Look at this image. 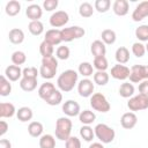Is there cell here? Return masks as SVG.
Returning a JSON list of instances; mask_svg holds the SVG:
<instances>
[{"instance_id":"ab89813d","label":"cell","mask_w":148,"mask_h":148,"mask_svg":"<svg viewBox=\"0 0 148 148\" xmlns=\"http://www.w3.org/2000/svg\"><path fill=\"white\" fill-rule=\"evenodd\" d=\"M135 37L140 42H148V25L142 24L135 29Z\"/></svg>"},{"instance_id":"4fadbf2b","label":"cell","mask_w":148,"mask_h":148,"mask_svg":"<svg viewBox=\"0 0 148 148\" xmlns=\"http://www.w3.org/2000/svg\"><path fill=\"white\" fill-rule=\"evenodd\" d=\"M147 16H148V1H142L133 10L132 18L134 22H140Z\"/></svg>"},{"instance_id":"b9f144b4","label":"cell","mask_w":148,"mask_h":148,"mask_svg":"<svg viewBox=\"0 0 148 148\" xmlns=\"http://www.w3.org/2000/svg\"><path fill=\"white\" fill-rule=\"evenodd\" d=\"M10 59H12V62L14 65L20 66V65H23L27 61V56L23 51H15V52H13Z\"/></svg>"},{"instance_id":"d590c367","label":"cell","mask_w":148,"mask_h":148,"mask_svg":"<svg viewBox=\"0 0 148 148\" xmlns=\"http://www.w3.org/2000/svg\"><path fill=\"white\" fill-rule=\"evenodd\" d=\"M79 73L84 76L86 79H88L89 76H91L94 74V66L88 62V61H84V62H81L79 65Z\"/></svg>"},{"instance_id":"4dcf8cb0","label":"cell","mask_w":148,"mask_h":148,"mask_svg":"<svg viewBox=\"0 0 148 148\" xmlns=\"http://www.w3.org/2000/svg\"><path fill=\"white\" fill-rule=\"evenodd\" d=\"M101 37H102V42L105 45H111L117 39V35H116V32L112 29H105V30H103L102 34H101Z\"/></svg>"},{"instance_id":"7c38bea8","label":"cell","mask_w":148,"mask_h":148,"mask_svg":"<svg viewBox=\"0 0 148 148\" xmlns=\"http://www.w3.org/2000/svg\"><path fill=\"white\" fill-rule=\"evenodd\" d=\"M62 112L67 116V117H75L79 116L81 110H80V105L77 102L73 101V99H68L62 104Z\"/></svg>"},{"instance_id":"c3c4849f","label":"cell","mask_w":148,"mask_h":148,"mask_svg":"<svg viewBox=\"0 0 148 148\" xmlns=\"http://www.w3.org/2000/svg\"><path fill=\"white\" fill-rule=\"evenodd\" d=\"M58 5H59L58 0H45L43 2V8L46 12H52L58 7Z\"/></svg>"},{"instance_id":"1f68e13d","label":"cell","mask_w":148,"mask_h":148,"mask_svg":"<svg viewBox=\"0 0 148 148\" xmlns=\"http://www.w3.org/2000/svg\"><path fill=\"white\" fill-rule=\"evenodd\" d=\"M10 92H12L10 81L5 75H1L0 76V95L5 97V96H8Z\"/></svg>"},{"instance_id":"2e32d148","label":"cell","mask_w":148,"mask_h":148,"mask_svg":"<svg viewBox=\"0 0 148 148\" xmlns=\"http://www.w3.org/2000/svg\"><path fill=\"white\" fill-rule=\"evenodd\" d=\"M112 10L118 16H125L130 10V3L127 0H116L112 5Z\"/></svg>"},{"instance_id":"d6a6232c","label":"cell","mask_w":148,"mask_h":148,"mask_svg":"<svg viewBox=\"0 0 148 148\" xmlns=\"http://www.w3.org/2000/svg\"><path fill=\"white\" fill-rule=\"evenodd\" d=\"M53 52H54V46L52 44H50L46 40H43L40 43V45H39V53L43 56V58H47V57L53 56Z\"/></svg>"},{"instance_id":"7dc6e473","label":"cell","mask_w":148,"mask_h":148,"mask_svg":"<svg viewBox=\"0 0 148 148\" xmlns=\"http://www.w3.org/2000/svg\"><path fill=\"white\" fill-rule=\"evenodd\" d=\"M66 148H81V141L76 136H69L66 140Z\"/></svg>"},{"instance_id":"9a60e30c","label":"cell","mask_w":148,"mask_h":148,"mask_svg":"<svg viewBox=\"0 0 148 148\" xmlns=\"http://www.w3.org/2000/svg\"><path fill=\"white\" fill-rule=\"evenodd\" d=\"M22 72H23V69H21L20 66L9 65V66L6 67V69H5V76H6L9 81L14 82V81H17L21 76H23V75H22Z\"/></svg>"},{"instance_id":"e0dca14e","label":"cell","mask_w":148,"mask_h":148,"mask_svg":"<svg viewBox=\"0 0 148 148\" xmlns=\"http://www.w3.org/2000/svg\"><path fill=\"white\" fill-rule=\"evenodd\" d=\"M25 15L28 16V18H30L31 21H39V18L43 15V9L37 3H32L30 6L27 7L25 9Z\"/></svg>"},{"instance_id":"6da1fadb","label":"cell","mask_w":148,"mask_h":148,"mask_svg":"<svg viewBox=\"0 0 148 148\" xmlns=\"http://www.w3.org/2000/svg\"><path fill=\"white\" fill-rule=\"evenodd\" d=\"M79 74L74 69H67L64 71L57 79V86L60 91L68 92L74 89L75 84L77 83Z\"/></svg>"},{"instance_id":"f5cc1de1","label":"cell","mask_w":148,"mask_h":148,"mask_svg":"<svg viewBox=\"0 0 148 148\" xmlns=\"http://www.w3.org/2000/svg\"><path fill=\"white\" fill-rule=\"evenodd\" d=\"M88 148H104L102 142H92Z\"/></svg>"},{"instance_id":"f1b7e54d","label":"cell","mask_w":148,"mask_h":148,"mask_svg":"<svg viewBox=\"0 0 148 148\" xmlns=\"http://www.w3.org/2000/svg\"><path fill=\"white\" fill-rule=\"evenodd\" d=\"M39 148H56V139L51 134H43L39 138Z\"/></svg>"},{"instance_id":"52a82bcc","label":"cell","mask_w":148,"mask_h":148,"mask_svg":"<svg viewBox=\"0 0 148 148\" xmlns=\"http://www.w3.org/2000/svg\"><path fill=\"white\" fill-rule=\"evenodd\" d=\"M86 34L84 29L79 25H73L68 28L61 29V39L62 42H72L74 39H79L83 37Z\"/></svg>"},{"instance_id":"5bb4252c","label":"cell","mask_w":148,"mask_h":148,"mask_svg":"<svg viewBox=\"0 0 148 148\" xmlns=\"http://www.w3.org/2000/svg\"><path fill=\"white\" fill-rule=\"evenodd\" d=\"M138 123V117L134 112H126L120 118L121 127L125 130H132Z\"/></svg>"},{"instance_id":"83f0119b","label":"cell","mask_w":148,"mask_h":148,"mask_svg":"<svg viewBox=\"0 0 148 148\" xmlns=\"http://www.w3.org/2000/svg\"><path fill=\"white\" fill-rule=\"evenodd\" d=\"M95 119H96V114L94 113V111L90 110H83L79 114V120L83 125H90L95 121Z\"/></svg>"},{"instance_id":"74e56055","label":"cell","mask_w":148,"mask_h":148,"mask_svg":"<svg viewBox=\"0 0 148 148\" xmlns=\"http://www.w3.org/2000/svg\"><path fill=\"white\" fill-rule=\"evenodd\" d=\"M94 7L91 3L89 2H82L79 7V14L82 16V17H90L92 16L94 14Z\"/></svg>"},{"instance_id":"277c9868","label":"cell","mask_w":148,"mask_h":148,"mask_svg":"<svg viewBox=\"0 0 148 148\" xmlns=\"http://www.w3.org/2000/svg\"><path fill=\"white\" fill-rule=\"evenodd\" d=\"M95 136L102 142V143H110L113 141L116 136V132L112 127L108 126L106 124H97L94 128Z\"/></svg>"},{"instance_id":"ac0fdd59","label":"cell","mask_w":148,"mask_h":148,"mask_svg":"<svg viewBox=\"0 0 148 148\" xmlns=\"http://www.w3.org/2000/svg\"><path fill=\"white\" fill-rule=\"evenodd\" d=\"M44 40L49 42L53 46L60 44L62 42V39H61V30H58V29H50V30H47L46 34H45Z\"/></svg>"},{"instance_id":"f546056e","label":"cell","mask_w":148,"mask_h":148,"mask_svg":"<svg viewBox=\"0 0 148 148\" xmlns=\"http://www.w3.org/2000/svg\"><path fill=\"white\" fill-rule=\"evenodd\" d=\"M134 90H135V89H134V86H133L132 83H130V82H124V83H121L120 87H119V95H120L121 97H124V98H130V97L133 96Z\"/></svg>"},{"instance_id":"3957f363","label":"cell","mask_w":148,"mask_h":148,"mask_svg":"<svg viewBox=\"0 0 148 148\" xmlns=\"http://www.w3.org/2000/svg\"><path fill=\"white\" fill-rule=\"evenodd\" d=\"M72 120L68 117H60L57 119L56 121V138L61 140V141H66L72 133Z\"/></svg>"},{"instance_id":"4316f807","label":"cell","mask_w":148,"mask_h":148,"mask_svg":"<svg viewBox=\"0 0 148 148\" xmlns=\"http://www.w3.org/2000/svg\"><path fill=\"white\" fill-rule=\"evenodd\" d=\"M32 116H34V112H32V110H31L30 108H28V106H22V108H20V109L16 111V117H17V119H18L20 121H22V123H25V121L31 120Z\"/></svg>"},{"instance_id":"f35d334b","label":"cell","mask_w":148,"mask_h":148,"mask_svg":"<svg viewBox=\"0 0 148 148\" xmlns=\"http://www.w3.org/2000/svg\"><path fill=\"white\" fill-rule=\"evenodd\" d=\"M109 82V74L106 72L97 71L94 73V83L98 86H105Z\"/></svg>"},{"instance_id":"d6986e66","label":"cell","mask_w":148,"mask_h":148,"mask_svg":"<svg viewBox=\"0 0 148 148\" xmlns=\"http://www.w3.org/2000/svg\"><path fill=\"white\" fill-rule=\"evenodd\" d=\"M90 51L94 56V58H97V57H105V53H106V46L105 44L97 39V40H94L90 45Z\"/></svg>"},{"instance_id":"7402d4cb","label":"cell","mask_w":148,"mask_h":148,"mask_svg":"<svg viewBox=\"0 0 148 148\" xmlns=\"http://www.w3.org/2000/svg\"><path fill=\"white\" fill-rule=\"evenodd\" d=\"M114 58H116L117 62L120 64V65H124V64L128 62V60H130V51H128V49L125 47V46L118 47L116 50Z\"/></svg>"},{"instance_id":"9c48e42d","label":"cell","mask_w":148,"mask_h":148,"mask_svg":"<svg viewBox=\"0 0 148 148\" xmlns=\"http://www.w3.org/2000/svg\"><path fill=\"white\" fill-rule=\"evenodd\" d=\"M68 21H69V16H68V14H67L65 10L54 12V13L50 16V24H51V27H53L54 29L64 27Z\"/></svg>"},{"instance_id":"8fae6325","label":"cell","mask_w":148,"mask_h":148,"mask_svg":"<svg viewBox=\"0 0 148 148\" xmlns=\"http://www.w3.org/2000/svg\"><path fill=\"white\" fill-rule=\"evenodd\" d=\"M130 73H131V69L127 66L117 64L111 68V73L110 74H111V76L113 79L119 80V81H124V80L130 77Z\"/></svg>"},{"instance_id":"681fc988","label":"cell","mask_w":148,"mask_h":148,"mask_svg":"<svg viewBox=\"0 0 148 148\" xmlns=\"http://www.w3.org/2000/svg\"><path fill=\"white\" fill-rule=\"evenodd\" d=\"M139 94L148 96V80H145V81L140 82V84H139Z\"/></svg>"},{"instance_id":"30bf717a","label":"cell","mask_w":148,"mask_h":148,"mask_svg":"<svg viewBox=\"0 0 148 148\" xmlns=\"http://www.w3.org/2000/svg\"><path fill=\"white\" fill-rule=\"evenodd\" d=\"M94 89H95L94 82L89 79H82L77 83V92L81 97H91Z\"/></svg>"},{"instance_id":"816d5d0a","label":"cell","mask_w":148,"mask_h":148,"mask_svg":"<svg viewBox=\"0 0 148 148\" xmlns=\"http://www.w3.org/2000/svg\"><path fill=\"white\" fill-rule=\"evenodd\" d=\"M0 148H12V143L7 139H1L0 140Z\"/></svg>"},{"instance_id":"ba28073f","label":"cell","mask_w":148,"mask_h":148,"mask_svg":"<svg viewBox=\"0 0 148 148\" xmlns=\"http://www.w3.org/2000/svg\"><path fill=\"white\" fill-rule=\"evenodd\" d=\"M127 108L132 112L148 109V96L139 94V95H135V96L131 97L127 102Z\"/></svg>"},{"instance_id":"f6af8a7d","label":"cell","mask_w":148,"mask_h":148,"mask_svg":"<svg viewBox=\"0 0 148 148\" xmlns=\"http://www.w3.org/2000/svg\"><path fill=\"white\" fill-rule=\"evenodd\" d=\"M71 56V50L68 46H59L56 51V57L57 59H60V60H67Z\"/></svg>"},{"instance_id":"7bdbcfd3","label":"cell","mask_w":148,"mask_h":148,"mask_svg":"<svg viewBox=\"0 0 148 148\" xmlns=\"http://www.w3.org/2000/svg\"><path fill=\"white\" fill-rule=\"evenodd\" d=\"M110 6H111L110 0H96L94 3V8L98 13H106L110 9Z\"/></svg>"},{"instance_id":"db71d44e","label":"cell","mask_w":148,"mask_h":148,"mask_svg":"<svg viewBox=\"0 0 148 148\" xmlns=\"http://www.w3.org/2000/svg\"><path fill=\"white\" fill-rule=\"evenodd\" d=\"M146 51L148 52V42H147V44H146Z\"/></svg>"},{"instance_id":"5b68a950","label":"cell","mask_w":148,"mask_h":148,"mask_svg":"<svg viewBox=\"0 0 148 148\" xmlns=\"http://www.w3.org/2000/svg\"><path fill=\"white\" fill-rule=\"evenodd\" d=\"M90 106L98 112L105 113L108 111H110V103L106 99V97L102 94V92H95L92 94V96L90 97Z\"/></svg>"},{"instance_id":"7a4b0ae2","label":"cell","mask_w":148,"mask_h":148,"mask_svg":"<svg viewBox=\"0 0 148 148\" xmlns=\"http://www.w3.org/2000/svg\"><path fill=\"white\" fill-rule=\"evenodd\" d=\"M58 71V60L54 56L47 57V58H43L42 59V65L39 68V74L43 79L45 80H50L53 79L57 74Z\"/></svg>"},{"instance_id":"e575fe53","label":"cell","mask_w":148,"mask_h":148,"mask_svg":"<svg viewBox=\"0 0 148 148\" xmlns=\"http://www.w3.org/2000/svg\"><path fill=\"white\" fill-rule=\"evenodd\" d=\"M28 29H29L31 35L39 36L44 31V25H43V23L40 21H30V23L28 25Z\"/></svg>"},{"instance_id":"44dd1931","label":"cell","mask_w":148,"mask_h":148,"mask_svg":"<svg viewBox=\"0 0 148 148\" xmlns=\"http://www.w3.org/2000/svg\"><path fill=\"white\" fill-rule=\"evenodd\" d=\"M8 38H9V42L17 45V44H21L23 43L24 40V32L22 29H18V28H14L9 31L8 34Z\"/></svg>"},{"instance_id":"60d3db41","label":"cell","mask_w":148,"mask_h":148,"mask_svg":"<svg viewBox=\"0 0 148 148\" xmlns=\"http://www.w3.org/2000/svg\"><path fill=\"white\" fill-rule=\"evenodd\" d=\"M92 66H94V68H96L97 71L105 72V71L108 69V67H109L108 59H106L105 57H97V58H94Z\"/></svg>"},{"instance_id":"d4e9b609","label":"cell","mask_w":148,"mask_h":148,"mask_svg":"<svg viewBox=\"0 0 148 148\" xmlns=\"http://www.w3.org/2000/svg\"><path fill=\"white\" fill-rule=\"evenodd\" d=\"M43 124L39 121H31L28 126V133L32 136V138H40L43 135Z\"/></svg>"},{"instance_id":"f907efd6","label":"cell","mask_w":148,"mask_h":148,"mask_svg":"<svg viewBox=\"0 0 148 148\" xmlns=\"http://www.w3.org/2000/svg\"><path fill=\"white\" fill-rule=\"evenodd\" d=\"M8 124L5 121V120H1L0 121V136H3L6 133H7V131H8Z\"/></svg>"},{"instance_id":"ee69618b","label":"cell","mask_w":148,"mask_h":148,"mask_svg":"<svg viewBox=\"0 0 148 148\" xmlns=\"http://www.w3.org/2000/svg\"><path fill=\"white\" fill-rule=\"evenodd\" d=\"M132 53H133L136 58L143 57L145 53H146V45H143L141 42L133 43V45H132Z\"/></svg>"},{"instance_id":"8d00e7d4","label":"cell","mask_w":148,"mask_h":148,"mask_svg":"<svg viewBox=\"0 0 148 148\" xmlns=\"http://www.w3.org/2000/svg\"><path fill=\"white\" fill-rule=\"evenodd\" d=\"M80 135H81V138L84 141L90 142V141H92V139L95 136V132H94V130L89 125H83L80 128Z\"/></svg>"},{"instance_id":"bcb514c9","label":"cell","mask_w":148,"mask_h":148,"mask_svg":"<svg viewBox=\"0 0 148 148\" xmlns=\"http://www.w3.org/2000/svg\"><path fill=\"white\" fill-rule=\"evenodd\" d=\"M39 71H37L36 67H25L23 68V72H22V77H31V79H37V75H38Z\"/></svg>"},{"instance_id":"ffe728a7","label":"cell","mask_w":148,"mask_h":148,"mask_svg":"<svg viewBox=\"0 0 148 148\" xmlns=\"http://www.w3.org/2000/svg\"><path fill=\"white\" fill-rule=\"evenodd\" d=\"M15 113H16V110L13 103H8V102L0 103V117L1 118H12Z\"/></svg>"},{"instance_id":"484cf974","label":"cell","mask_w":148,"mask_h":148,"mask_svg":"<svg viewBox=\"0 0 148 148\" xmlns=\"http://www.w3.org/2000/svg\"><path fill=\"white\" fill-rule=\"evenodd\" d=\"M5 12L8 16H16L21 12V3L17 0H10L6 3Z\"/></svg>"},{"instance_id":"cb8c5ba5","label":"cell","mask_w":148,"mask_h":148,"mask_svg":"<svg viewBox=\"0 0 148 148\" xmlns=\"http://www.w3.org/2000/svg\"><path fill=\"white\" fill-rule=\"evenodd\" d=\"M20 87L23 91L30 92L34 91L37 87V79H31V77H22L20 80Z\"/></svg>"},{"instance_id":"8992f818","label":"cell","mask_w":148,"mask_h":148,"mask_svg":"<svg viewBox=\"0 0 148 148\" xmlns=\"http://www.w3.org/2000/svg\"><path fill=\"white\" fill-rule=\"evenodd\" d=\"M128 79L132 83H140L148 80V65H133Z\"/></svg>"},{"instance_id":"836d02e7","label":"cell","mask_w":148,"mask_h":148,"mask_svg":"<svg viewBox=\"0 0 148 148\" xmlns=\"http://www.w3.org/2000/svg\"><path fill=\"white\" fill-rule=\"evenodd\" d=\"M45 102H46V104H49V105H51V106H54V105L60 104V103L62 102V94H61V91L58 90V89H56V90L45 99Z\"/></svg>"},{"instance_id":"603a6c76","label":"cell","mask_w":148,"mask_h":148,"mask_svg":"<svg viewBox=\"0 0 148 148\" xmlns=\"http://www.w3.org/2000/svg\"><path fill=\"white\" fill-rule=\"evenodd\" d=\"M56 90V86L52 83V82H44L39 89H38V96L42 98V99H46L53 91Z\"/></svg>"}]
</instances>
